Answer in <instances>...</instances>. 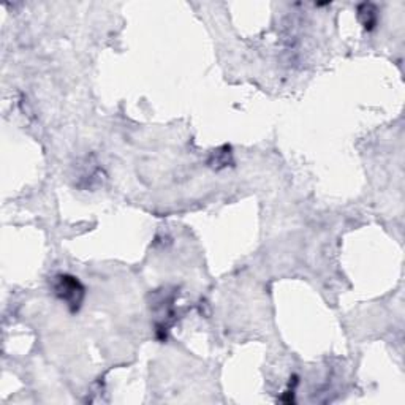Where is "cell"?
Listing matches in <instances>:
<instances>
[{
  "label": "cell",
  "instance_id": "cell-1",
  "mask_svg": "<svg viewBox=\"0 0 405 405\" xmlns=\"http://www.w3.org/2000/svg\"><path fill=\"white\" fill-rule=\"evenodd\" d=\"M54 293L60 301H64L71 310H78L81 307L82 299H84L86 290L76 277L70 274H59L54 277Z\"/></svg>",
  "mask_w": 405,
  "mask_h": 405
},
{
  "label": "cell",
  "instance_id": "cell-2",
  "mask_svg": "<svg viewBox=\"0 0 405 405\" xmlns=\"http://www.w3.org/2000/svg\"><path fill=\"white\" fill-rule=\"evenodd\" d=\"M358 18L361 21V24L366 27L368 30H372L377 26V10L372 3H361L358 7Z\"/></svg>",
  "mask_w": 405,
  "mask_h": 405
}]
</instances>
